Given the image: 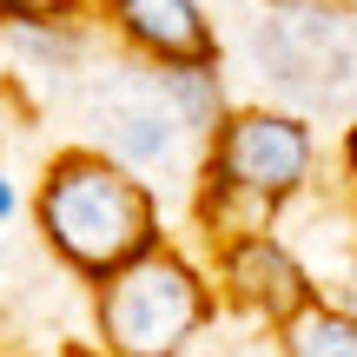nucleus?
I'll list each match as a JSON object with an SVG mask.
<instances>
[{
    "mask_svg": "<svg viewBox=\"0 0 357 357\" xmlns=\"http://www.w3.org/2000/svg\"><path fill=\"white\" fill-rule=\"evenodd\" d=\"M33 231L73 278L100 284L139 252L166 245V205L159 185L126 172L100 146H60L33 178Z\"/></svg>",
    "mask_w": 357,
    "mask_h": 357,
    "instance_id": "f257e3e1",
    "label": "nucleus"
},
{
    "mask_svg": "<svg viewBox=\"0 0 357 357\" xmlns=\"http://www.w3.org/2000/svg\"><path fill=\"white\" fill-rule=\"evenodd\" d=\"M318 185V132L291 106H231V119L199 146L192 212L212 245L278 231V212Z\"/></svg>",
    "mask_w": 357,
    "mask_h": 357,
    "instance_id": "f03ea898",
    "label": "nucleus"
},
{
    "mask_svg": "<svg viewBox=\"0 0 357 357\" xmlns=\"http://www.w3.org/2000/svg\"><path fill=\"white\" fill-rule=\"evenodd\" d=\"M218 311L212 271L166 238L93 284V344L106 357H192Z\"/></svg>",
    "mask_w": 357,
    "mask_h": 357,
    "instance_id": "7ed1b4c3",
    "label": "nucleus"
},
{
    "mask_svg": "<svg viewBox=\"0 0 357 357\" xmlns=\"http://www.w3.org/2000/svg\"><path fill=\"white\" fill-rule=\"evenodd\" d=\"M245 60L291 113L357 119V7L311 0L298 13L252 20Z\"/></svg>",
    "mask_w": 357,
    "mask_h": 357,
    "instance_id": "20e7f679",
    "label": "nucleus"
},
{
    "mask_svg": "<svg viewBox=\"0 0 357 357\" xmlns=\"http://www.w3.org/2000/svg\"><path fill=\"white\" fill-rule=\"evenodd\" d=\"M86 119H93V146L113 153L126 172H139L146 185L153 178H178L192 166V132L159 100L153 73L139 60H119V66L86 79Z\"/></svg>",
    "mask_w": 357,
    "mask_h": 357,
    "instance_id": "39448f33",
    "label": "nucleus"
},
{
    "mask_svg": "<svg viewBox=\"0 0 357 357\" xmlns=\"http://www.w3.org/2000/svg\"><path fill=\"white\" fill-rule=\"evenodd\" d=\"M212 291L225 311L278 331L284 318L311 305L324 291L318 271L278 238V231H252V238H231V245H212Z\"/></svg>",
    "mask_w": 357,
    "mask_h": 357,
    "instance_id": "423d86ee",
    "label": "nucleus"
},
{
    "mask_svg": "<svg viewBox=\"0 0 357 357\" xmlns=\"http://www.w3.org/2000/svg\"><path fill=\"white\" fill-rule=\"evenodd\" d=\"M93 20H100V33L139 66L218 53L212 13H205L199 0H93Z\"/></svg>",
    "mask_w": 357,
    "mask_h": 357,
    "instance_id": "0eeeda50",
    "label": "nucleus"
},
{
    "mask_svg": "<svg viewBox=\"0 0 357 357\" xmlns=\"http://www.w3.org/2000/svg\"><path fill=\"white\" fill-rule=\"evenodd\" d=\"M0 40H7V60H13V73H7L13 86H20V79H53V86H66V79L86 73L93 26L86 20H7Z\"/></svg>",
    "mask_w": 357,
    "mask_h": 357,
    "instance_id": "6e6552de",
    "label": "nucleus"
},
{
    "mask_svg": "<svg viewBox=\"0 0 357 357\" xmlns=\"http://www.w3.org/2000/svg\"><path fill=\"white\" fill-rule=\"evenodd\" d=\"M159 86V100L178 113V126L192 132V139H212L218 126L231 119V100H225V73H218V53H205V60H166V66H146Z\"/></svg>",
    "mask_w": 357,
    "mask_h": 357,
    "instance_id": "1a4fd4ad",
    "label": "nucleus"
},
{
    "mask_svg": "<svg viewBox=\"0 0 357 357\" xmlns=\"http://www.w3.org/2000/svg\"><path fill=\"white\" fill-rule=\"evenodd\" d=\"M271 344H278V357H357V311L318 291L298 318L271 331Z\"/></svg>",
    "mask_w": 357,
    "mask_h": 357,
    "instance_id": "9d476101",
    "label": "nucleus"
},
{
    "mask_svg": "<svg viewBox=\"0 0 357 357\" xmlns=\"http://www.w3.org/2000/svg\"><path fill=\"white\" fill-rule=\"evenodd\" d=\"M7 20H93V0H0V26Z\"/></svg>",
    "mask_w": 357,
    "mask_h": 357,
    "instance_id": "9b49d317",
    "label": "nucleus"
},
{
    "mask_svg": "<svg viewBox=\"0 0 357 357\" xmlns=\"http://www.w3.org/2000/svg\"><path fill=\"white\" fill-rule=\"evenodd\" d=\"M13 126H20V86H13V79H0V146H7Z\"/></svg>",
    "mask_w": 357,
    "mask_h": 357,
    "instance_id": "f8f14e48",
    "label": "nucleus"
},
{
    "mask_svg": "<svg viewBox=\"0 0 357 357\" xmlns=\"http://www.w3.org/2000/svg\"><path fill=\"white\" fill-rule=\"evenodd\" d=\"M13 212H20V178H13L7 159H0V225H13Z\"/></svg>",
    "mask_w": 357,
    "mask_h": 357,
    "instance_id": "ddd939ff",
    "label": "nucleus"
},
{
    "mask_svg": "<svg viewBox=\"0 0 357 357\" xmlns=\"http://www.w3.org/2000/svg\"><path fill=\"white\" fill-rule=\"evenodd\" d=\"M337 178L357 192V119H351V132H344V146H337Z\"/></svg>",
    "mask_w": 357,
    "mask_h": 357,
    "instance_id": "4468645a",
    "label": "nucleus"
},
{
    "mask_svg": "<svg viewBox=\"0 0 357 357\" xmlns=\"http://www.w3.org/2000/svg\"><path fill=\"white\" fill-rule=\"evenodd\" d=\"M258 7H271V13H298V7H311V0H258Z\"/></svg>",
    "mask_w": 357,
    "mask_h": 357,
    "instance_id": "2eb2a0df",
    "label": "nucleus"
},
{
    "mask_svg": "<svg viewBox=\"0 0 357 357\" xmlns=\"http://www.w3.org/2000/svg\"><path fill=\"white\" fill-rule=\"evenodd\" d=\"M60 357H106V351H100V344H66Z\"/></svg>",
    "mask_w": 357,
    "mask_h": 357,
    "instance_id": "dca6fc26",
    "label": "nucleus"
},
{
    "mask_svg": "<svg viewBox=\"0 0 357 357\" xmlns=\"http://www.w3.org/2000/svg\"><path fill=\"white\" fill-rule=\"evenodd\" d=\"M0 357H13V351H0Z\"/></svg>",
    "mask_w": 357,
    "mask_h": 357,
    "instance_id": "f3484780",
    "label": "nucleus"
}]
</instances>
